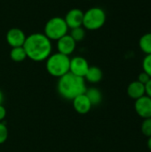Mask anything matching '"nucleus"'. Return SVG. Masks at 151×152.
Instances as JSON below:
<instances>
[{
  "instance_id": "nucleus-25",
  "label": "nucleus",
  "mask_w": 151,
  "mask_h": 152,
  "mask_svg": "<svg viewBox=\"0 0 151 152\" xmlns=\"http://www.w3.org/2000/svg\"><path fill=\"white\" fill-rule=\"evenodd\" d=\"M3 100H4V95H3V93L0 91V104H2Z\"/></svg>"
},
{
  "instance_id": "nucleus-7",
  "label": "nucleus",
  "mask_w": 151,
  "mask_h": 152,
  "mask_svg": "<svg viewBox=\"0 0 151 152\" xmlns=\"http://www.w3.org/2000/svg\"><path fill=\"white\" fill-rule=\"evenodd\" d=\"M27 36L25 35L24 31L19 28H10L5 36V39L7 44L12 47H20L23 46L26 41Z\"/></svg>"
},
{
  "instance_id": "nucleus-11",
  "label": "nucleus",
  "mask_w": 151,
  "mask_h": 152,
  "mask_svg": "<svg viewBox=\"0 0 151 152\" xmlns=\"http://www.w3.org/2000/svg\"><path fill=\"white\" fill-rule=\"evenodd\" d=\"M72 102H73L72 103H73V107L75 110L79 114L88 113L93 107V105L91 104L90 101L88 100V98L86 97L85 94L78 95L77 97L73 99Z\"/></svg>"
},
{
  "instance_id": "nucleus-17",
  "label": "nucleus",
  "mask_w": 151,
  "mask_h": 152,
  "mask_svg": "<svg viewBox=\"0 0 151 152\" xmlns=\"http://www.w3.org/2000/svg\"><path fill=\"white\" fill-rule=\"evenodd\" d=\"M69 35H70V37L77 43V42H81L85 37V28L83 26L82 27H77V28H71Z\"/></svg>"
},
{
  "instance_id": "nucleus-9",
  "label": "nucleus",
  "mask_w": 151,
  "mask_h": 152,
  "mask_svg": "<svg viewBox=\"0 0 151 152\" xmlns=\"http://www.w3.org/2000/svg\"><path fill=\"white\" fill-rule=\"evenodd\" d=\"M84 12L78 8H73L69 10L64 18L69 28H74L83 26Z\"/></svg>"
},
{
  "instance_id": "nucleus-21",
  "label": "nucleus",
  "mask_w": 151,
  "mask_h": 152,
  "mask_svg": "<svg viewBox=\"0 0 151 152\" xmlns=\"http://www.w3.org/2000/svg\"><path fill=\"white\" fill-rule=\"evenodd\" d=\"M150 77L146 72H144V71L142 72V73H140L139 76H138V81H139L140 83L143 84V85H146V84L150 81Z\"/></svg>"
},
{
  "instance_id": "nucleus-23",
  "label": "nucleus",
  "mask_w": 151,
  "mask_h": 152,
  "mask_svg": "<svg viewBox=\"0 0 151 152\" xmlns=\"http://www.w3.org/2000/svg\"><path fill=\"white\" fill-rule=\"evenodd\" d=\"M145 91H146L147 95L151 98V78L150 79V81L145 85Z\"/></svg>"
},
{
  "instance_id": "nucleus-8",
  "label": "nucleus",
  "mask_w": 151,
  "mask_h": 152,
  "mask_svg": "<svg viewBox=\"0 0 151 152\" xmlns=\"http://www.w3.org/2000/svg\"><path fill=\"white\" fill-rule=\"evenodd\" d=\"M134 109L137 114L142 118H151V98L148 95H144L135 100Z\"/></svg>"
},
{
  "instance_id": "nucleus-2",
  "label": "nucleus",
  "mask_w": 151,
  "mask_h": 152,
  "mask_svg": "<svg viewBox=\"0 0 151 152\" xmlns=\"http://www.w3.org/2000/svg\"><path fill=\"white\" fill-rule=\"evenodd\" d=\"M57 89L62 98L72 101L78 95L84 94L87 88L84 77L69 72L59 78Z\"/></svg>"
},
{
  "instance_id": "nucleus-13",
  "label": "nucleus",
  "mask_w": 151,
  "mask_h": 152,
  "mask_svg": "<svg viewBox=\"0 0 151 152\" xmlns=\"http://www.w3.org/2000/svg\"><path fill=\"white\" fill-rule=\"evenodd\" d=\"M102 77H103L102 70L99 67L90 66L84 78L89 83L96 84V83H99L102 79Z\"/></svg>"
},
{
  "instance_id": "nucleus-6",
  "label": "nucleus",
  "mask_w": 151,
  "mask_h": 152,
  "mask_svg": "<svg viewBox=\"0 0 151 152\" xmlns=\"http://www.w3.org/2000/svg\"><path fill=\"white\" fill-rule=\"evenodd\" d=\"M89 67L87 60L82 56H75L70 59L69 72L77 77H85Z\"/></svg>"
},
{
  "instance_id": "nucleus-4",
  "label": "nucleus",
  "mask_w": 151,
  "mask_h": 152,
  "mask_svg": "<svg viewBox=\"0 0 151 152\" xmlns=\"http://www.w3.org/2000/svg\"><path fill=\"white\" fill-rule=\"evenodd\" d=\"M106 20L107 15L102 8L92 7L84 12L83 27L88 30H97L103 27Z\"/></svg>"
},
{
  "instance_id": "nucleus-3",
  "label": "nucleus",
  "mask_w": 151,
  "mask_h": 152,
  "mask_svg": "<svg viewBox=\"0 0 151 152\" xmlns=\"http://www.w3.org/2000/svg\"><path fill=\"white\" fill-rule=\"evenodd\" d=\"M45 61V68L47 72L54 77L60 78L69 72V56L61 53H52Z\"/></svg>"
},
{
  "instance_id": "nucleus-26",
  "label": "nucleus",
  "mask_w": 151,
  "mask_h": 152,
  "mask_svg": "<svg viewBox=\"0 0 151 152\" xmlns=\"http://www.w3.org/2000/svg\"><path fill=\"white\" fill-rule=\"evenodd\" d=\"M87 1H91V0H87Z\"/></svg>"
},
{
  "instance_id": "nucleus-18",
  "label": "nucleus",
  "mask_w": 151,
  "mask_h": 152,
  "mask_svg": "<svg viewBox=\"0 0 151 152\" xmlns=\"http://www.w3.org/2000/svg\"><path fill=\"white\" fill-rule=\"evenodd\" d=\"M142 132L145 136L151 137V118L144 119L142 124Z\"/></svg>"
},
{
  "instance_id": "nucleus-16",
  "label": "nucleus",
  "mask_w": 151,
  "mask_h": 152,
  "mask_svg": "<svg viewBox=\"0 0 151 152\" xmlns=\"http://www.w3.org/2000/svg\"><path fill=\"white\" fill-rule=\"evenodd\" d=\"M10 57L11 59L15 62H20L23 61L27 57V53L25 52V49L23 46L20 47H12L10 52Z\"/></svg>"
},
{
  "instance_id": "nucleus-24",
  "label": "nucleus",
  "mask_w": 151,
  "mask_h": 152,
  "mask_svg": "<svg viewBox=\"0 0 151 152\" xmlns=\"http://www.w3.org/2000/svg\"><path fill=\"white\" fill-rule=\"evenodd\" d=\"M148 148L151 151V137H149V140H148Z\"/></svg>"
},
{
  "instance_id": "nucleus-1",
  "label": "nucleus",
  "mask_w": 151,
  "mask_h": 152,
  "mask_svg": "<svg viewBox=\"0 0 151 152\" xmlns=\"http://www.w3.org/2000/svg\"><path fill=\"white\" fill-rule=\"evenodd\" d=\"M23 48L28 58L34 61H43L52 54L53 45L44 33H33L27 37Z\"/></svg>"
},
{
  "instance_id": "nucleus-15",
  "label": "nucleus",
  "mask_w": 151,
  "mask_h": 152,
  "mask_svg": "<svg viewBox=\"0 0 151 152\" xmlns=\"http://www.w3.org/2000/svg\"><path fill=\"white\" fill-rule=\"evenodd\" d=\"M141 50L147 54H151V32L142 35L139 40Z\"/></svg>"
},
{
  "instance_id": "nucleus-5",
  "label": "nucleus",
  "mask_w": 151,
  "mask_h": 152,
  "mask_svg": "<svg viewBox=\"0 0 151 152\" xmlns=\"http://www.w3.org/2000/svg\"><path fill=\"white\" fill-rule=\"evenodd\" d=\"M69 27L64 20L61 17H53L47 20L44 25V34L51 40H59L61 37L68 34Z\"/></svg>"
},
{
  "instance_id": "nucleus-20",
  "label": "nucleus",
  "mask_w": 151,
  "mask_h": 152,
  "mask_svg": "<svg viewBox=\"0 0 151 152\" xmlns=\"http://www.w3.org/2000/svg\"><path fill=\"white\" fill-rule=\"evenodd\" d=\"M8 138V128L3 122H0V144L5 142Z\"/></svg>"
},
{
  "instance_id": "nucleus-22",
  "label": "nucleus",
  "mask_w": 151,
  "mask_h": 152,
  "mask_svg": "<svg viewBox=\"0 0 151 152\" xmlns=\"http://www.w3.org/2000/svg\"><path fill=\"white\" fill-rule=\"evenodd\" d=\"M5 117H6V110L2 104H0V122H3Z\"/></svg>"
},
{
  "instance_id": "nucleus-14",
  "label": "nucleus",
  "mask_w": 151,
  "mask_h": 152,
  "mask_svg": "<svg viewBox=\"0 0 151 152\" xmlns=\"http://www.w3.org/2000/svg\"><path fill=\"white\" fill-rule=\"evenodd\" d=\"M85 94L86 95V97L88 98V100L90 101V102L93 106L100 104L102 101L101 92L95 87H91V88L86 89Z\"/></svg>"
},
{
  "instance_id": "nucleus-10",
  "label": "nucleus",
  "mask_w": 151,
  "mask_h": 152,
  "mask_svg": "<svg viewBox=\"0 0 151 152\" xmlns=\"http://www.w3.org/2000/svg\"><path fill=\"white\" fill-rule=\"evenodd\" d=\"M76 46L77 42L70 37L69 34H67L64 37H61L59 40H57L58 53H61L67 56H69L74 53Z\"/></svg>"
},
{
  "instance_id": "nucleus-12",
  "label": "nucleus",
  "mask_w": 151,
  "mask_h": 152,
  "mask_svg": "<svg viewBox=\"0 0 151 152\" xmlns=\"http://www.w3.org/2000/svg\"><path fill=\"white\" fill-rule=\"evenodd\" d=\"M145 94H146L145 85L140 83L138 80L130 83V85L127 87V94L132 99L137 100V99L144 96Z\"/></svg>"
},
{
  "instance_id": "nucleus-19",
  "label": "nucleus",
  "mask_w": 151,
  "mask_h": 152,
  "mask_svg": "<svg viewBox=\"0 0 151 152\" xmlns=\"http://www.w3.org/2000/svg\"><path fill=\"white\" fill-rule=\"evenodd\" d=\"M143 71L146 72L151 77V54H147L142 61Z\"/></svg>"
}]
</instances>
